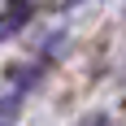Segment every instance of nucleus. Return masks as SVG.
<instances>
[{
    "label": "nucleus",
    "instance_id": "nucleus-1",
    "mask_svg": "<svg viewBox=\"0 0 126 126\" xmlns=\"http://www.w3.org/2000/svg\"><path fill=\"white\" fill-rule=\"evenodd\" d=\"M26 17H31V0H9V9L0 13V39L13 35V31H22Z\"/></svg>",
    "mask_w": 126,
    "mask_h": 126
},
{
    "label": "nucleus",
    "instance_id": "nucleus-2",
    "mask_svg": "<svg viewBox=\"0 0 126 126\" xmlns=\"http://www.w3.org/2000/svg\"><path fill=\"white\" fill-rule=\"evenodd\" d=\"M78 126H109V117H104V113H91V117H83Z\"/></svg>",
    "mask_w": 126,
    "mask_h": 126
}]
</instances>
